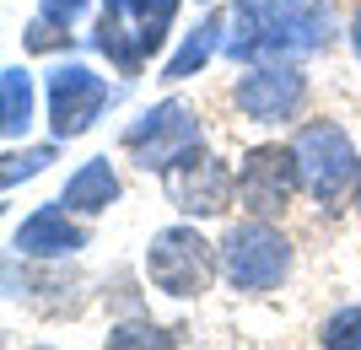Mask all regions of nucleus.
I'll list each match as a JSON object with an SVG mask.
<instances>
[{"mask_svg":"<svg viewBox=\"0 0 361 350\" xmlns=\"http://www.w3.org/2000/svg\"><path fill=\"white\" fill-rule=\"evenodd\" d=\"M221 270H226V280L238 291H254V296L259 291H275L286 280V270H291V243L264 221V215H254V221H243V227L226 232Z\"/></svg>","mask_w":361,"mask_h":350,"instance_id":"1","label":"nucleus"},{"mask_svg":"<svg viewBox=\"0 0 361 350\" xmlns=\"http://www.w3.org/2000/svg\"><path fill=\"white\" fill-rule=\"evenodd\" d=\"M297 156H302V183L313 189L318 205H345L350 194H361V162L340 124H307L297 135Z\"/></svg>","mask_w":361,"mask_h":350,"instance_id":"2","label":"nucleus"},{"mask_svg":"<svg viewBox=\"0 0 361 350\" xmlns=\"http://www.w3.org/2000/svg\"><path fill=\"white\" fill-rule=\"evenodd\" d=\"M146 275H151V286L167 291V296H200L216 275V248L195 227H167L146 248Z\"/></svg>","mask_w":361,"mask_h":350,"instance_id":"3","label":"nucleus"},{"mask_svg":"<svg viewBox=\"0 0 361 350\" xmlns=\"http://www.w3.org/2000/svg\"><path fill=\"white\" fill-rule=\"evenodd\" d=\"M297 189H302V156H297V146H254L248 162H243V173H238L243 211L264 215V221L286 215L291 199H297Z\"/></svg>","mask_w":361,"mask_h":350,"instance_id":"4","label":"nucleus"},{"mask_svg":"<svg viewBox=\"0 0 361 350\" xmlns=\"http://www.w3.org/2000/svg\"><path fill=\"white\" fill-rule=\"evenodd\" d=\"M173 6H178V0H108V16H103L97 44H103L119 65H135L146 49H157Z\"/></svg>","mask_w":361,"mask_h":350,"instance_id":"5","label":"nucleus"},{"mask_svg":"<svg viewBox=\"0 0 361 350\" xmlns=\"http://www.w3.org/2000/svg\"><path fill=\"white\" fill-rule=\"evenodd\" d=\"M167 194L189 215H221L226 205H232V194H238V178H232L216 156H205L195 146V151H183L178 162L167 168Z\"/></svg>","mask_w":361,"mask_h":350,"instance_id":"6","label":"nucleus"},{"mask_svg":"<svg viewBox=\"0 0 361 350\" xmlns=\"http://www.w3.org/2000/svg\"><path fill=\"white\" fill-rule=\"evenodd\" d=\"M124 146L140 156V168H173L183 151H195L200 146V130L195 119L183 113V108H157V113H146V119L124 135Z\"/></svg>","mask_w":361,"mask_h":350,"instance_id":"7","label":"nucleus"},{"mask_svg":"<svg viewBox=\"0 0 361 350\" xmlns=\"http://www.w3.org/2000/svg\"><path fill=\"white\" fill-rule=\"evenodd\" d=\"M302 97H307V87H302L297 70H254V76H243L238 92H232V103H238L254 124L291 119V113L302 108Z\"/></svg>","mask_w":361,"mask_h":350,"instance_id":"8","label":"nucleus"},{"mask_svg":"<svg viewBox=\"0 0 361 350\" xmlns=\"http://www.w3.org/2000/svg\"><path fill=\"white\" fill-rule=\"evenodd\" d=\"M49 103H54V130H60V135H81V130L97 119V108L108 103V87L92 76L87 65H65V70H54V81H49Z\"/></svg>","mask_w":361,"mask_h":350,"instance_id":"9","label":"nucleus"},{"mask_svg":"<svg viewBox=\"0 0 361 350\" xmlns=\"http://www.w3.org/2000/svg\"><path fill=\"white\" fill-rule=\"evenodd\" d=\"M114 194H119V178H114V168H108V156H97V162H87V168L65 183L60 205L65 211H103Z\"/></svg>","mask_w":361,"mask_h":350,"instance_id":"10","label":"nucleus"},{"mask_svg":"<svg viewBox=\"0 0 361 350\" xmlns=\"http://www.w3.org/2000/svg\"><path fill=\"white\" fill-rule=\"evenodd\" d=\"M16 248H27V254H65V248H81V232L65 221V211H38L27 227L16 232Z\"/></svg>","mask_w":361,"mask_h":350,"instance_id":"11","label":"nucleus"},{"mask_svg":"<svg viewBox=\"0 0 361 350\" xmlns=\"http://www.w3.org/2000/svg\"><path fill=\"white\" fill-rule=\"evenodd\" d=\"M6 130H27V76L22 70H6Z\"/></svg>","mask_w":361,"mask_h":350,"instance_id":"12","label":"nucleus"},{"mask_svg":"<svg viewBox=\"0 0 361 350\" xmlns=\"http://www.w3.org/2000/svg\"><path fill=\"white\" fill-rule=\"evenodd\" d=\"M324 345H361V307H345L324 323Z\"/></svg>","mask_w":361,"mask_h":350,"instance_id":"13","label":"nucleus"},{"mask_svg":"<svg viewBox=\"0 0 361 350\" xmlns=\"http://www.w3.org/2000/svg\"><path fill=\"white\" fill-rule=\"evenodd\" d=\"M44 11H49V16H65V22H71V16L81 11V0H44Z\"/></svg>","mask_w":361,"mask_h":350,"instance_id":"14","label":"nucleus"},{"mask_svg":"<svg viewBox=\"0 0 361 350\" xmlns=\"http://www.w3.org/2000/svg\"><path fill=\"white\" fill-rule=\"evenodd\" d=\"M356 54H361V16H356Z\"/></svg>","mask_w":361,"mask_h":350,"instance_id":"15","label":"nucleus"}]
</instances>
